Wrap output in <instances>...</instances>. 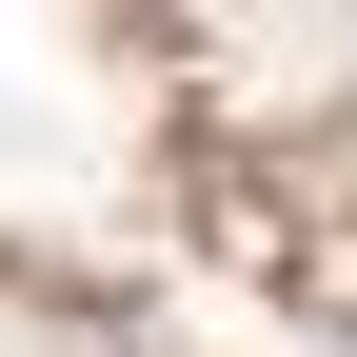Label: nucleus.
Here are the masks:
<instances>
[]
</instances>
